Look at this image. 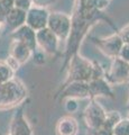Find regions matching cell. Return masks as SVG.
Instances as JSON below:
<instances>
[{
    "label": "cell",
    "instance_id": "obj_1",
    "mask_svg": "<svg viewBox=\"0 0 129 135\" xmlns=\"http://www.w3.org/2000/svg\"><path fill=\"white\" fill-rule=\"evenodd\" d=\"M27 89L18 79L12 78L9 81L0 84V110L10 109L26 99Z\"/></svg>",
    "mask_w": 129,
    "mask_h": 135
},
{
    "label": "cell",
    "instance_id": "obj_2",
    "mask_svg": "<svg viewBox=\"0 0 129 135\" xmlns=\"http://www.w3.org/2000/svg\"><path fill=\"white\" fill-rule=\"evenodd\" d=\"M94 63L86 60L81 55H74L70 62L69 68V82L85 81L89 82L93 78Z\"/></svg>",
    "mask_w": 129,
    "mask_h": 135
},
{
    "label": "cell",
    "instance_id": "obj_3",
    "mask_svg": "<svg viewBox=\"0 0 129 135\" xmlns=\"http://www.w3.org/2000/svg\"><path fill=\"white\" fill-rule=\"evenodd\" d=\"M72 22L70 16L62 14V12H52L48 16L47 20V28L57 36V38L65 40L70 35Z\"/></svg>",
    "mask_w": 129,
    "mask_h": 135
},
{
    "label": "cell",
    "instance_id": "obj_4",
    "mask_svg": "<svg viewBox=\"0 0 129 135\" xmlns=\"http://www.w3.org/2000/svg\"><path fill=\"white\" fill-rule=\"evenodd\" d=\"M106 116H107L106 110L103 109L101 105L97 103L95 100L90 101V104L84 109V114H83L86 126L92 131L97 129L98 127H100V126L105 123Z\"/></svg>",
    "mask_w": 129,
    "mask_h": 135
},
{
    "label": "cell",
    "instance_id": "obj_5",
    "mask_svg": "<svg viewBox=\"0 0 129 135\" xmlns=\"http://www.w3.org/2000/svg\"><path fill=\"white\" fill-rule=\"evenodd\" d=\"M108 81L116 84L128 82L129 80V63L121 60L119 56L113 57L110 64V69L107 72Z\"/></svg>",
    "mask_w": 129,
    "mask_h": 135
},
{
    "label": "cell",
    "instance_id": "obj_6",
    "mask_svg": "<svg viewBox=\"0 0 129 135\" xmlns=\"http://www.w3.org/2000/svg\"><path fill=\"white\" fill-rule=\"evenodd\" d=\"M33 51L25 44L20 43L18 41H12L9 47V55L10 61L8 62L12 66V69H18L19 65L26 63L32 57Z\"/></svg>",
    "mask_w": 129,
    "mask_h": 135
},
{
    "label": "cell",
    "instance_id": "obj_7",
    "mask_svg": "<svg viewBox=\"0 0 129 135\" xmlns=\"http://www.w3.org/2000/svg\"><path fill=\"white\" fill-rule=\"evenodd\" d=\"M36 43L44 53L54 55L59 49V38L51 29L45 27L36 32Z\"/></svg>",
    "mask_w": 129,
    "mask_h": 135
},
{
    "label": "cell",
    "instance_id": "obj_8",
    "mask_svg": "<svg viewBox=\"0 0 129 135\" xmlns=\"http://www.w3.org/2000/svg\"><path fill=\"white\" fill-rule=\"evenodd\" d=\"M48 16V11L44 7L32 6L26 11V23L25 24L33 28L35 32H38L40 29L47 27Z\"/></svg>",
    "mask_w": 129,
    "mask_h": 135
},
{
    "label": "cell",
    "instance_id": "obj_9",
    "mask_svg": "<svg viewBox=\"0 0 129 135\" xmlns=\"http://www.w3.org/2000/svg\"><path fill=\"white\" fill-rule=\"evenodd\" d=\"M95 41H97V45L99 46V49L107 56H109L111 59L117 57L119 55V52L123 45V42L119 34H113V35L103 37V38H99Z\"/></svg>",
    "mask_w": 129,
    "mask_h": 135
},
{
    "label": "cell",
    "instance_id": "obj_10",
    "mask_svg": "<svg viewBox=\"0 0 129 135\" xmlns=\"http://www.w3.org/2000/svg\"><path fill=\"white\" fill-rule=\"evenodd\" d=\"M11 38H12V41H18L20 43L25 44L32 51H34L37 47L36 32L26 24H24L23 26H20L17 29H15V31L11 33Z\"/></svg>",
    "mask_w": 129,
    "mask_h": 135
},
{
    "label": "cell",
    "instance_id": "obj_11",
    "mask_svg": "<svg viewBox=\"0 0 129 135\" xmlns=\"http://www.w3.org/2000/svg\"><path fill=\"white\" fill-rule=\"evenodd\" d=\"M62 97L69 99H85L90 98L89 92V82L85 81H73L69 82V84L63 90Z\"/></svg>",
    "mask_w": 129,
    "mask_h": 135
},
{
    "label": "cell",
    "instance_id": "obj_12",
    "mask_svg": "<svg viewBox=\"0 0 129 135\" xmlns=\"http://www.w3.org/2000/svg\"><path fill=\"white\" fill-rule=\"evenodd\" d=\"M90 97H113L109 82L105 78H98L89 81Z\"/></svg>",
    "mask_w": 129,
    "mask_h": 135
},
{
    "label": "cell",
    "instance_id": "obj_13",
    "mask_svg": "<svg viewBox=\"0 0 129 135\" xmlns=\"http://www.w3.org/2000/svg\"><path fill=\"white\" fill-rule=\"evenodd\" d=\"M9 135H33L32 128L27 119L24 117L23 110L12 118L9 128Z\"/></svg>",
    "mask_w": 129,
    "mask_h": 135
},
{
    "label": "cell",
    "instance_id": "obj_14",
    "mask_svg": "<svg viewBox=\"0 0 129 135\" xmlns=\"http://www.w3.org/2000/svg\"><path fill=\"white\" fill-rule=\"evenodd\" d=\"M3 23H6L7 27L14 32L15 29L19 28L20 26H23L26 23V11L18 9L16 7L11 8L6 14Z\"/></svg>",
    "mask_w": 129,
    "mask_h": 135
},
{
    "label": "cell",
    "instance_id": "obj_15",
    "mask_svg": "<svg viewBox=\"0 0 129 135\" xmlns=\"http://www.w3.org/2000/svg\"><path fill=\"white\" fill-rule=\"evenodd\" d=\"M79 129L78 122L72 116H63L60 118L55 127L56 135H76Z\"/></svg>",
    "mask_w": 129,
    "mask_h": 135
},
{
    "label": "cell",
    "instance_id": "obj_16",
    "mask_svg": "<svg viewBox=\"0 0 129 135\" xmlns=\"http://www.w3.org/2000/svg\"><path fill=\"white\" fill-rule=\"evenodd\" d=\"M15 70L8 63V61H0V84L9 81L14 78Z\"/></svg>",
    "mask_w": 129,
    "mask_h": 135
},
{
    "label": "cell",
    "instance_id": "obj_17",
    "mask_svg": "<svg viewBox=\"0 0 129 135\" xmlns=\"http://www.w3.org/2000/svg\"><path fill=\"white\" fill-rule=\"evenodd\" d=\"M112 132H113V135H129V117L121 118L115 125Z\"/></svg>",
    "mask_w": 129,
    "mask_h": 135
},
{
    "label": "cell",
    "instance_id": "obj_18",
    "mask_svg": "<svg viewBox=\"0 0 129 135\" xmlns=\"http://www.w3.org/2000/svg\"><path fill=\"white\" fill-rule=\"evenodd\" d=\"M112 129H113V125L109 123L108 120H105V123L100 127L93 131V135H113Z\"/></svg>",
    "mask_w": 129,
    "mask_h": 135
},
{
    "label": "cell",
    "instance_id": "obj_19",
    "mask_svg": "<svg viewBox=\"0 0 129 135\" xmlns=\"http://www.w3.org/2000/svg\"><path fill=\"white\" fill-rule=\"evenodd\" d=\"M32 5H33L32 0H14V7L25 10V11H27L29 9Z\"/></svg>",
    "mask_w": 129,
    "mask_h": 135
},
{
    "label": "cell",
    "instance_id": "obj_20",
    "mask_svg": "<svg viewBox=\"0 0 129 135\" xmlns=\"http://www.w3.org/2000/svg\"><path fill=\"white\" fill-rule=\"evenodd\" d=\"M118 56L121 59V60H123V61H126V62L129 63V44L123 43V45H122L121 50H120Z\"/></svg>",
    "mask_w": 129,
    "mask_h": 135
},
{
    "label": "cell",
    "instance_id": "obj_21",
    "mask_svg": "<svg viewBox=\"0 0 129 135\" xmlns=\"http://www.w3.org/2000/svg\"><path fill=\"white\" fill-rule=\"evenodd\" d=\"M0 5L7 14L11 8H14V0H0Z\"/></svg>",
    "mask_w": 129,
    "mask_h": 135
},
{
    "label": "cell",
    "instance_id": "obj_22",
    "mask_svg": "<svg viewBox=\"0 0 129 135\" xmlns=\"http://www.w3.org/2000/svg\"><path fill=\"white\" fill-rule=\"evenodd\" d=\"M119 35H120V37H121L123 43L129 44V25L127 27H125L123 29H121V32L119 33Z\"/></svg>",
    "mask_w": 129,
    "mask_h": 135
},
{
    "label": "cell",
    "instance_id": "obj_23",
    "mask_svg": "<svg viewBox=\"0 0 129 135\" xmlns=\"http://www.w3.org/2000/svg\"><path fill=\"white\" fill-rule=\"evenodd\" d=\"M65 107H66V109H68L69 112H71V113L74 112V110H76V109H78V104H76L75 99H68Z\"/></svg>",
    "mask_w": 129,
    "mask_h": 135
},
{
    "label": "cell",
    "instance_id": "obj_24",
    "mask_svg": "<svg viewBox=\"0 0 129 135\" xmlns=\"http://www.w3.org/2000/svg\"><path fill=\"white\" fill-rule=\"evenodd\" d=\"M52 0H32V2L34 3V6H39V7H44L45 5H47L48 2H51Z\"/></svg>",
    "mask_w": 129,
    "mask_h": 135
},
{
    "label": "cell",
    "instance_id": "obj_25",
    "mask_svg": "<svg viewBox=\"0 0 129 135\" xmlns=\"http://www.w3.org/2000/svg\"><path fill=\"white\" fill-rule=\"evenodd\" d=\"M5 16H6V11L3 10V8L0 5V22L1 23H3V20H5Z\"/></svg>",
    "mask_w": 129,
    "mask_h": 135
},
{
    "label": "cell",
    "instance_id": "obj_26",
    "mask_svg": "<svg viewBox=\"0 0 129 135\" xmlns=\"http://www.w3.org/2000/svg\"><path fill=\"white\" fill-rule=\"evenodd\" d=\"M128 109H129V99H128Z\"/></svg>",
    "mask_w": 129,
    "mask_h": 135
},
{
    "label": "cell",
    "instance_id": "obj_27",
    "mask_svg": "<svg viewBox=\"0 0 129 135\" xmlns=\"http://www.w3.org/2000/svg\"><path fill=\"white\" fill-rule=\"evenodd\" d=\"M0 25H1V22H0ZM0 32H1V27H0Z\"/></svg>",
    "mask_w": 129,
    "mask_h": 135
},
{
    "label": "cell",
    "instance_id": "obj_28",
    "mask_svg": "<svg viewBox=\"0 0 129 135\" xmlns=\"http://www.w3.org/2000/svg\"><path fill=\"white\" fill-rule=\"evenodd\" d=\"M128 82H129V80H128Z\"/></svg>",
    "mask_w": 129,
    "mask_h": 135
}]
</instances>
